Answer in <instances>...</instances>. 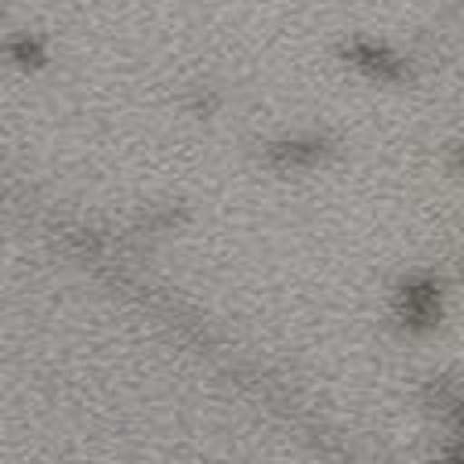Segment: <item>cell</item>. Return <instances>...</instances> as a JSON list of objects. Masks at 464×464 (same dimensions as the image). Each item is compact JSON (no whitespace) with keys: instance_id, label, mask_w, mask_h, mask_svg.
<instances>
[{"instance_id":"4","label":"cell","mask_w":464,"mask_h":464,"mask_svg":"<svg viewBox=\"0 0 464 464\" xmlns=\"http://www.w3.org/2000/svg\"><path fill=\"white\" fill-rule=\"evenodd\" d=\"M446 464H464V450H457V453H453V457H450Z\"/></svg>"},{"instance_id":"3","label":"cell","mask_w":464,"mask_h":464,"mask_svg":"<svg viewBox=\"0 0 464 464\" xmlns=\"http://www.w3.org/2000/svg\"><path fill=\"white\" fill-rule=\"evenodd\" d=\"M323 152V141H283L272 149L276 163H312Z\"/></svg>"},{"instance_id":"1","label":"cell","mask_w":464,"mask_h":464,"mask_svg":"<svg viewBox=\"0 0 464 464\" xmlns=\"http://www.w3.org/2000/svg\"><path fill=\"white\" fill-rule=\"evenodd\" d=\"M399 308H402V315L410 323L424 326V323H431L439 315V290L431 283H410L399 294Z\"/></svg>"},{"instance_id":"2","label":"cell","mask_w":464,"mask_h":464,"mask_svg":"<svg viewBox=\"0 0 464 464\" xmlns=\"http://www.w3.org/2000/svg\"><path fill=\"white\" fill-rule=\"evenodd\" d=\"M348 58H352L359 69H366L370 76H381V80H395V76H402L399 58H395L392 51L377 47V44H352V47H348Z\"/></svg>"},{"instance_id":"5","label":"cell","mask_w":464,"mask_h":464,"mask_svg":"<svg viewBox=\"0 0 464 464\" xmlns=\"http://www.w3.org/2000/svg\"><path fill=\"white\" fill-rule=\"evenodd\" d=\"M460 163H464V152H460Z\"/></svg>"}]
</instances>
